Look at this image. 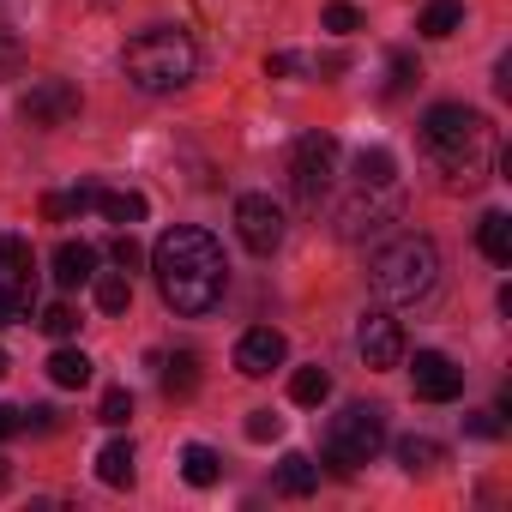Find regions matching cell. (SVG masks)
<instances>
[{
  "instance_id": "obj_1",
  "label": "cell",
  "mask_w": 512,
  "mask_h": 512,
  "mask_svg": "<svg viewBox=\"0 0 512 512\" xmlns=\"http://www.w3.org/2000/svg\"><path fill=\"white\" fill-rule=\"evenodd\" d=\"M151 272H157L163 302H169L175 314H193V320L211 314V308L223 302V284H229L223 247H217L205 229H193V223L169 229V235L151 247Z\"/></svg>"
},
{
  "instance_id": "obj_2",
  "label": "cell",
  "mask_w": 512,
  "mask_h": 512,
  "mask_svg": "<svg viewBox=\"0 0 512 512\" xmlns=\"http://www.w3.org/2000/svg\"><path fill=\"white\" fill-rule=\"evenodd\" d=\"M422 151L428 163L446 175V187H476L488 175V151H494V133L476 109L464 103H434L422 115Z\"/></svg>"
},
{
  "instance_id": "obj_3",
  "label": "cell",
  "mask_w": 512,
  "mask_h": 512,
  "mask_svg": "<svg viewBox=\"0 0 512 512\" xmlns=\"http://www.w3.org/2000/svg\"><path fill=\"white\" fill-rule=\"evenodd\" d=\"M121 67H127V85H133V91H145V97H169V91L193 85V73H199V49H193L187 31H175V25H151V31H139V37L127 43Z\"/></svg>"
},
{
  "instance_id": "obj_4",
  "label": "cell",
  "mask_w": 512,
  "mask_h": 512,
  "mask_svg": "<svg viewBox=\"0 0 512 512\" xmlns=\"http://www.w3.org/2000/svg\"><path fill=\"white\" fill-rule=\"evenodd\" d=\"M368 284L380 302H422L440 284V253L428 235H398L368 260Z\"/></svg>"
},
{
  "instance_id": "obj_5",
  "label": "cell",
  "mask_w": 512,
  "mask_h": 512,
  "mask_svg": "<svg viewBox=\"0 0 512 512\" xmlns=\"http://www.w3.org/2000/svg\"><path fill=\"white\" fill-rule=\"evenodd\" d=\"M386 446V416L374 404H350L344 416H332V434H326V464L338 476H356L362 464H374V452Z\"/></svg>"
},
{
  "instance_id": "obj_6",
  "label": "cell",
  "mask_w": 512,
  "mask_h": 512,
  "mask_svg": "<svg viewBox=\"0 0 512 512\" xmlns=\"http://www.w3.org/2000/svg\"><path fill=\"white\" fill-rule=\"evenodd\" d=\"M338 175V139L332 133H302L296 151H290V181H296V199L302 205H320L326 187Z\"/></svg>"
},
{
  "instance_id": "obj_7",
  "label": "cell",
  "mask_w": 512,
  "mask_h": 512,
  "mask_svg": "<svg viewBox=\"0 0 512 512\" xmlns=\"http://www.w3.org/2000/svg\"><path fill=\"white\" fill-rule=\"evenodd\" d=\"M235 235L247 253H278L284 247V205L266 193H241L235 199Z\"/></svg>"
},
{
  "instance_id": "obj_8",
  "label": "cell",
  "mask_w": 512,
  "mask_h": 512,
  "mask_svg": "<svg viewBox=\"0 0 512 512\" xmlns=\"http://www.w3.org/2000/svg\"><path fill=\"white\" fill-rule=\"evenodd\" d=\"M410 386H416V398H428V404H452V398H464V368H458L452 356H440V350H416Z\"/></svg>"
},
{
  "instance_id": "obj_9",
  "label": "cell",
  "mask_w": 512,
  "mask_h": 512,
  "mask_svg": "<svg viewBox=\"0 0 512 512\" xmlns=\"http://www.w3.org/2000/svg\"><path fill=\"white\" fill-rule=\"evenodd\" d=\"M19 109H25L31 127H67V121L79 115V85H67V79H37Z\"/></svg>"
},
{
  "instance_id": "obj_10",
  "label": "cell",
  "mask_w": 512,
  "mask_h": 512,
  "mask_svg": "<svg viewBox=\"0 0 512 512\" xmlns=\"http://www.w3.org/2000/svg\"><path fill=\"white\" fill-rule=\"evenodd\" d=\"M356 350H362L368 368H398V362H404V326H398L392 314H368V320L356 326Z\"/></svg>"
},
{
  "instance_id": "obj_11",
  "label": "cell",
  "mask_w": 512,
  "mask_h": 512,
  "mask_svg": "<svg viewBox=\"0 0 512 512\" xmlns=\"http://www.w3.org/2000/svg\"><path fill=\"white\" fill-rule=\"evenodd\" d=\"M284 356H290V344H284V332H272V326H253V332H241V344H235V368H241L247 380H266L272 368H284Z\"/></svg>"
},
{
  "instance_id": "obj_12",
  "label": "cell",
  "mask_w": 512,
  "mask_h": 512,
  "mask_svg": "<svg viewBox=\"0 0 512 512\" xmlns=\"http://www.w3.org/2000/svg\"><path fill=\"white\" fill-rule=\"evenodd\" d=\"M91 278H97V247L61 241V247H55V284H61V290H79V284H91Z\"/></svg>"
},
{
  "instance_id": "obj_13",
  "label": "cell",
  "mask_w": 512,
  "mask_h": 512,
  "mask_svg": "<svg viewBox=\"0 0 512 512\" xmlns=\"http://www.w3.org/2000/svg\"><path fill=\"white\" fill-rule=\"evenodd\" d=\"M314 488H320V464H314L308 452H284V458H278V494L302 500V494H314Z\"/></svg>"
},
{
  "instance_id": "obj_14",
  "label": "cell",
  "mask_w": 512,
  "mask_h": 512,
  "mask_svg": "<svg viewBox=\"0 0 512 512\" xmlns=\"http://www.w3.org/2000/svg\"><path fill=\"white\" fill-rule=\"evenodd\" d=\"M476 247H482V260L512 266V217H506V211H488V217L476 223Z\"/></svg>"
},
{
  "instance_id": "obj_15",
  "label": "cell",
  "mask_w": 512,
  "mask_h": 512,
  "mask_svg": "<svg viewBox=\"0 0 512 512\" xmlns=\"http://www.w3.org/2000/svg\"><path fill=\"white\" fill-rule=\"evenodd\" d=\"M392 175H398V163H392V151H386V145H374V151H362V157H356V181H362V193H386V187H392Z\"/></svg>"
},
{
  "instance_id": "obj_16",
  "label": "cell",
  "mask_w": 512,
  "mask_h": 512,
  "mask_svg": "<svg viewBox=\"0 0 512 512\" xmlns=\"http://www.w3.org/2000/svg\"><path fill=\"white\" fill-rule=\"evenodd\" d=\"M49 380H55L61 392L91 386V356H85V350H55V356H49Z\"/></svg>"
},
{
  "instance_id": "obj_17",
  "label": "cell",
  "mask_w": 512,
  "mask_h": 512,
  "mask_svg": "<svg viewBox=\"0 0 512 512\" xmlns=\"http://www.w3.org/2000/svg\"><path fill=\"white\" fill-rule=\"evenodd\" d=\"M163 392H169V398H193V392H199V356H193V350H175V356L163 362Z\"/></svg>"
},
{
  "instance_id": "obj_18",
  "label": "cell",
  "mask_w": 512,
  "mask_h": 512,
  "mask_svg": "<svg viewBox=\"0 0 512 512\" xmlns=\"http://www.w3.org/2000/svg\"><path fill=\"white\" fill-rule=\"evenodd\" d=\"M97 476H103L109 488H133V440H109V446L97 452Z\"/></svg>"
},
{
  "instance_id": "obj_19",
  "label": "cell",
  "mask_w": 512,
  "mask_h": 512,
  "mask_svg": "<svg viewBox=\"0 0 512 512\" xmlns=\"http://www.w3.org/2000/svg\"><path fill=\"white\" fill-rule=\"evenodd\" d=\"M91 296H97L103 314H127V302H133V278H127V272H97V278H91Z\"/></svg>"
},
{
  "instance_id": "obj_20",
  "label": "cell",
  "mask_w": 512,
  "mask_h": 512,
  "mask_svg": "<svg viewBox=\"0 0 512 512\" xmlns=\"http://www.w3.org/2000/svg\"><path fill=\"white\" fill-rule=\"evenodd\" d=\"M458 25H464V7H458V0H428L422 19H416V31H422V37H434V43H440V37H452Z\"/></svg>"
},
{
  "instance_id": "obj_21",
  "label": "cell",
  "mask_w": 512,
  "mask_h": 512,
  "mask_svg": "<svg viewBox=\"0 0 512 512\" xmlns=\"http://www.w3.org/2000/svg\"><path fill=\"white\" fill-rule=\"evenodd\" d=\"M31 308H37V290H31V278H7V284H0V326L31 320Z\"/></svg>"
},
{
  "instance_id": "obj_22",
  "label": "cell",
  "mask_w": 512,
  "mask_h": 512,
  "mask_svg": "<svg viewBox=\"0 0 512 512\" xmlns=\"http://www.w3.org/2000/svg\"><path fill=\"white\" fill-rule=\"evenodd\" d=\"M440 458H446V452H440V440H428V434H410V440H398V464H404L410 476H428Z\"/></svg>"
},
{
  "instance_id": "obj_23",
  "label": "cell",
  "mask_w": 512,
  "mask_h": 512,
  "mask_svg": "<svg viewBox=\"0 0 512 512\" xmlns=\"http://www.w3.org/2000/svg\"><path fill=\"white\" fill-rule=\"evenodd\" d=\"M181 476H187L193 488H211V482L223 476V458H217L211 446H199V440H193V446L181 452Z\"/></svg>"
},
{
  "instance_id": "obj_24",
  "label": "cell",
  "mask_w": 512,
  "mask_h": 512,
  "mask_svg": "<svg viewBox=\"0 0 512 512\" xmlns=\"http://www.w3.org/2000/svg\"><path fill=\"white\" fill-rule=\"evenodd\" d=\"M290 398H296V404H308V410H314V404H326V398H332V374H326L320 362H314V368H296Z\"/></svg>"
},
{
  "instance_id": "obj_25",
  "label": "cell",
  "mask_w": 512,
  "mask_h": 512,
  "mask_svg": "<svg viewBox=\"0 0 512 512\" xmlns=\"http://www.w3.org/2000/svg\"><path fill=\"white\" fill-rule=\"evenodd\" d=\"M97 211L109 223H139L145 217V193H97Z\"/></svg>"
},
{
  "instance_id": "obj_26",
  "label": "cell",
  "mask_w": 512,
  "mask_h": 512,
  "mask_svg": "<svg viewBox=\"0 0 512 512\" xmlns=\"http://www.w3.org/2000/svg\"><path fill=\"white\" fill-rule=\"evenodd\" d=\"M0 272H7V278H31V241L25 235H0Z\"/></svg>"
},
{
  "instance_id": "obj_27",
  "label": "cell",
  "mask_w": 512,
  "mask_h": 512,
  "mask_svg": "<svg viewBox=\"0 0 512 512\" xmlns=\"http://www.w3.org/2000/svg\"><path fill=\"white\" fill-rule=\"evenodd\" d=\"M386 217H392V211H386V205H374V199H368V205H362V199H356V205H344V235H350V241H356V235H362V229H380V223H386Z\"/></svg>"
},
{
  "instance_id": "obj_28",
  "label": "cell",
  "mask_w": 512,
  "mask_h": 512,
  "mask_svg": "<svg viewBox=\"0 0 512 512\" xmlns=\"http://www.w3.org/2000/svg\"><path fill=\"white\" fill-rule=\"evenodd\" d=\"M320 25H326L332 37H350V31H362V13L350 7V0H332V7L320 13Z\"/></svg>"
},
{
  "instance_id": "obj_29",
  "label": "cell",
  "mask_w": 512,
  "mask_h": 512,
  "mask_svg": "<svg viewBox=\"0 0 512 512\" xmlns=\"http://www.w3.org/2000/svg\"><path fill=\"white\" fill-rule=\"evenodd\" d=\"M284 434V416L278 410H247V440L253 446H266V440H278Z\"/></svg>"
},
{
  "instance_id": "obj_30",
  "label": "cell",
  "mask_w": 512,
  "mask_h": 512,
  "mask_svg": "<svg viewBox=\"0 0 512 512\" xmlns=\"http://www.w3.org/2000/svg\"><path fill=\"white\" fill-rule=\"evenodd\" d=\"M416 79H422V61L398 49V55H392V79H386V91H392V97H404V91H410Z\"/></svg>"
},
{
  "instance_id": "obj_31",
  "label": "cell",
  "mask_w": 512,
  "mask_h": 512,
  "mask_svg": "<svg viewBox=\"0 0 512 512\" xmlns=\"http://www.w3.org/2000/svg\"><path fill=\"white\" fill-rule=\"evenodd\" d=\"M127 416H133V392H127V386H109V392H103V410H97V422L121 428Z\"/></svg>"
},
{
  "instance_id": "obj_32",
  "label": "cell",
  "mask_w": 512,
  "mask_h": 512,
  "mask_svg": "<svg viewBox=\"0 0 512 512\" xmlns=\"http://www.w3.org/2000/svg\"><path fill=\"white\" fill-rule=\"evenodd\" d=\"M43 332H49V338H73V332H79V314H73L67 302H55V308H43Z\"/></svg>"
},
{
  "instance_id": "obj_33",
  "label": "cell",
  "mask_w": 512,
  "mask_h": 512,
  "mask_svg": "<svg viewBox=\"0 0 512 512\" xmlns=\"http://www.w3.org/2000/svg\"><path fill=\"white\" fill-rule=\"evenodd\" d=\"M19 61H25V49H19V31H13V25H0V79H7V73H19Z\"/></svg>"
},
{
  "instance_id": "obj_34",
  "label": "cell",
  "mask_w": 512,
  "mask_h": 512,
  "mask_svg": "<svg viewBox=\"0 0 512 512\" xmlns=\"http://www.w3.org/2000/svg\"><path fill=\"white\" fill-rule=\"evenodd\" d=\"M109 260H115V266H121V272H133V266H139V260H145V253H139V241H133V235H127V229H121V235H115V241H109Z\"/></svg>"
},
{
  "instance_id": "obj_35",
  "label": "cell",
  "mask_w": 512,
  "mask_h": 512,
  "mask_svg": "<svg viewBox=\"0 0 512 512\" xmlns=\"http://www.w3.org/2000/svg\"><path fill=\"white\" fill-rule=\"evenodd\" d=\"M97 193H103V187H91V181H85V187H73V193H67V211H73V217H79V211H91V205H97Z\"/></svg>"
},
{
  "instance_id": "obj_36",
  "label": "cell",
  "mask_w": 512,
  "mask_h": 512,
  "mask_svg": "<svg viewBox=\"0 0 512 512\" xmlns=\"http://www.w3.org/2000/svg\"><path fill=\"white\" fill-rule=\"evenodd\" d=\"M470 434H476V440H500V416H494V410L470 416Z\"/></svg>"
},
{
  "instance_id": "obj_37",
  "label": "cell",
  "mask_w": 512,
  "mask_h": 512,
  "mask_svg": "<svg viewBox=\"0 0 512 512\" xmlns=\"http://www.w3.org/2000/svg\"><path fill=\"white\" fill-rule=\"evenodd\" d=\"M25 428H37V434H49V428H55V410H49V404H37V410H25Z\"/></svg>"
},
{
  "instance_id": "obj_38",
  "label": "cell",
  "mask_w": 512,
  "mask_h": 512,
  "mask_svg": "<svg viewBox=\"0 0 512 512\" xmlns=\"http://www.w3.org/2000/svg\"><path fill=\"white\" fill-rule=\"evenodd\" d=\"M25 428V410H13V404H0V440H7V434H19Z\"/></svg>"
},
{
  "instance_id": "obj_39",
  "label": "cell",
  "mask_w": 512,
  "mask_h": 512,
  "mask_svg": "<svg viewBox=\"0 0 512 512\" xmlns=\"http://www.w3.org/2000/svg\"><path fill=\"white\" fill-rule=\"evenodd\" d=\"M284 73H296V55H266V79H284Z\"/></svg>"
},
{
  "instance_id": "obj_40",
  "label": "cell",
  "mask_w": 512,
  "mask_h": 512,
  "mask_svg": "<svg viewBox=\"0 0 512 512\" xmlns=\"http://www.w3.org/2000/svg\"><path fill=\"white\" fill-rule=\"evenodd\" d=\"M43 217H49V223H61V217H73V211H67V193H49V199H43Z\"/></svg>"
},
{
  "instance_id": "obj_41",
  "label": "cell",
  "mask_w": 512,
  "mask_h": 512,
  "mask_svg": "<svg viewBox=\"0 0 512 512\" xmlns=\"http://www.w3.org/2000/svg\"><path fill=\"white\" fill-rule=\"evenodd\" d=\"M0 380H7V350H0Z\"/></svg>"
},
{
  "instance_id": "obj_42",
  "label": "cell",
  "mask_w": 512,
  "mask_h": 512,
  "mask_svg": "<svg viewBox=\"0 0 512 512\" xmlns=\"http://www.w3.org/2000/svg\"><path fill=\"white\" fill-rule=\"evenodd\" d=\"M0 482H7V464H0Z\"/></svg>"
}]
</instances>
